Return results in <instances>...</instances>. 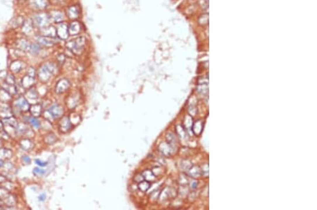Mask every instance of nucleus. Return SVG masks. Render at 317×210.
I'll use <instances>...</instances> for the list:
<instances>
[{
  "instance_id": "obj_4",
  "label": "nucleus",
  "mask_w": 317,
  "mask_h": 210,
  "mask_svg": "<svg viewBox=\"0 0 317 210\" xmlns=\"http://www.w3.org/2000/svg\"><path fill=\"white\" fill-rule=\"evenodd\" d=\"M49 19H50V17H49V14H47V13H38V14L36 15L35 16L34 23H35L37 26L44 27L49 23Z\"/></svg>"
},
{
  "instance_id": "obj_7",
  "label": "nucleus",
  "mask_w": 317,
  "mask_h": 210,
  "mask_svg": "<svg viewBox=\"0 0 317 210\" xmlns=\"http://www.w3.org/2000/svg\"><path fill=\"white\" fill-rule=\"evenodd\" d=\"M70 87L69 82L66 79H61L58 81L56 86V92L57 94H61L65 92Z\"/></svg>"
},
{
  "instance_id": "obj_14",
  "label": "nucleus",
  "mask_w": 317,
  "mask_h": 210,
  "mask_svg": "<svg viewBox=\"0 0 317 210\" xmlns=\"http://www.w3.org/2000/svg\"><path fill=\"white\" fill-rule=\"evenodd\" d=\"M30 111L34 116L37 117L40 115L42 113V106L39 104H36L30 108Z\"/></svg>"
},
{
  "instance_id": "obj_6",
  "label": "nucleus",
  "mask_w": 317,
  "mask_h": 210,
  "mask_svg": "<svg viewBox=\"0 0 317 210\" xmlns=\"http://www.w3.org/2000/svg\"><path fill=\"white\" fill-rule=\"evenodd\" d=\"M72 127V123H70L69 118L68 117H64L62 118L59 123V130L62 132H67L69 131Z\"/></svg>"
},
{
  "instance_id": "obj_25",
  "label": "nucleus",
  "mask_w": 317,
  "mask_h": 210,
  "mask_svg": "<svg viewBox=\"0 0 317 210\" xmlns=\"http://www.w3.org/2000/svg\"><path fill=\"white\" fill-rule=\"evenodd\" d=\"M48 137H49V140L46 141V142L47 143H49V141H51V144H53V143H54L55 142H56V139L54 135H48Z\"/></svg>"
},
{
  "instance_id": "obj_26",
  "label": "nucleus",
  "mask_w": 317,
  "mask_h": 210,
  "mask_svg": "<svg viewBox=\"0 0 317 210\" xmlns=\"http://www.w3.org/2000/svg\"><path fill=\"white\" fill-rule=\"evenodd\" d=\"M46 194L44 193H42L39 196V200L41 201V202H43V201H44L46 199Z\"/></svg>"
},
{
  "instance_id": "obj_23",
  "label": "nucleus",
  "mask_w": 317,
  "mask_h": 210,
  "mask_svg": "<svg viewBox=\"0 0 317 210\" xmlns=\"http://www.w3.org/2000/svg\"><path fill=\"white\" fill-rule=\"evenodd\" d=\"M22 160H23L26 164H30L31 163V159L28 156H23V157H22Z\"/></svg>"
},
{
  "instance_id": "obj_10",
  "label": "nucleus",
  "mask_w": 317,
  "mask_h": 210,
  "mask_svg": "<svg viewBox=\"0 0 317 210\" xmlns=\"http://www.w3.org/2000/svg\"><path fill=\"white\" fill-rule=\"evenodd\" d=\"M81 31V26L79 22L74 21L73 23L70 24V26H68V33H69V35H77Z\"/></svg>"
},
{
  "instance_id": "obj_19",
  "label": "nucleus",
  "mask_w": 317,
  "mask_h": 210,
  "mask_svg": "<svg viewBox=\"0 0 317 210\" xmlns=\"http://www.w3.org/2000/svg\"><path fill=\"white\" fill-rule=\"evenodd\" d=\"M199 23L201 25H206L208 23V15L207 14H203L202 16H200L199 20Z\"/></svg>"
},
{
  "instance_id": "obj_21",
  "label": "nucleus",
  "mask_w": 317,
  "mask_h": 210,
  "mask_svg": "<svg viewBox=\"0 0 317 210\" xmlns=\"http://www.w3.org/2000/svg\"><path fill=\"white\" fill-rule=\"evenodd\" d=\"M144 180V177L142 174H137L135 175V177H134V180H135V182H138V183H139L140 182H142V180Z\"/></svg>"
},
{
  "instance_id": "obj_12",
  "label": "nucleus",
  "mask_w": 317,
  "mask_h": 210,
  "mask_svg": "<svg viewBox=\"0 0 317 210\" xmlns=\"http://www.w3.org/2000/svg\"><path fill=\"white\" fill-rule=\"evenodd\" d=\"M32 4L34 7L38 9H44L48 6L47 0H32Z\"/></svg>"
},
{
  "instance_id": "obj_16",
  "label": "nucleus",
  "mask_w": 317,
  "mask_h": 210,
  "mask_svg": "<svg viewBox=\"0 0 317 210\" xmlns=\"http://www.w3.org/2000/svg\"><path fill=\"white\" fill-rule=\"evenodd\" d=\"M49 17H50V18H52L54 21L58 23L62 21V20H63V13H60V12H58V11H56L51 13L50 16H49Z\"/></svg>"
},
{
  "instance_id": "obj_9",
  "label": "nucleus",
  "mask_w": 317,
  "mask_h": 210,
  "mask_svg": "<svg viewBox=\"0 0 317 210\" xmlns=\"http://www.w3.org/2000/svg\"><path fill=\"white\" fill-rule=\"evenodd\" d=\"M15 106L20 110L23 111H27L30 109V105L26 99L23 97H20L15 101Z\"/></svg>"
},
{
  "instance_id": "obj_15",
  "label": "nucleus",
  "mask_w": 317,
  "mask_h": 210,
  "mask_svg": "<svg viewBox=\"0 0 317 210\" xmlns=\"http://www.w3.org/2000/svg\"><path fill=\"white\" fill-rule=\"evenodd\" d=\"M138 188L139 190H141L142 192H145L150 188V182L147 180H144L142 182H140L138 184Z\"/></svg>"
},
{
  "instance_id": "obj_8",
  "label": "nucleus",
  "mask_w": 317,
  "mask_h": 210,
  "mask_svg": "<svg viewBox=\"0 0 317 210\" xmlns=\"http://www.w3.org/2000/svg\"><path fill=\"white\" fill-rule=\"evenodd\" d=\"M38 41L39 45H42L43 46H45V47H51L55 44V40L54 39L51 38V37L49 36H40L38 38Z\"/></svg>"
},
{
  "instance_id": "obj_2",
  "label": "nucleus",
  "mask_w": 317,
  "mask_h": 210,
  "mask_svg": "<svg viewBox=\"0 0 317 210\" xmlns=\"http://www.w3.org/2000/svg\"><path fill=\"white\" fill-rule=\"evenodd\" d=\"M56 72V67L52 64H46L42 67L39 72V78L42 82H48L51 74Z\"/></svg>"
},
{
  "instance_id": "obj_27",
  "label": "nucleus",
  "mask_w": 317,
  "mask_h": 210,
  "mask_svg": "<svg viewBox=\"0 0 317 210\" xmlns=\"http://www.w3.org/2000/svg\"><path fill=\"white\" fill-rule=\"evenodd\" d=\"M4 162L2 161V160L0 159V167H2L3 166H4Z\"/></svg>"
},
{
  "instance_id": "obj_13",
  "label": "nucleus",
  "mask_w": 317,
  "mask_h": 210,
  "mask_svg": "<svg viewBox=\"0 0 317 210\" xmlns=\"http://www.w3.org/2000/svg\"><path fill=\"white\" fill-rule=\"evenodd\" d=\"M142 175H143L144 180L149 182L154 181L155 178H156V176H155L154 173H153L152 170H145L144 171L142 172Z\"/></svg>"
},
{
  "instance_id": "obj_22",
  "label": "nucleus",
  "mask_w": 317,
  "mask_h": 210,
  "mask_svg": "<svg viewBox=\"0 0 317 210\" xmlns=\"http://www.w3.org/2000/svg\"><path fill=\"white\" fill-rule=\"evenodd\" d=\"M35 163H36V164H37V165H38L39 166L44 167V166H47L48 162H43V161H41V160L36 159V160H35Z\"/></svg>"
},
{
  "instance_id": "obj_11",
  "label": "nucleus",
  "mask_w": 317,
  "mask_h": 210,
  "mask_svg": "<svg viewBox=\"0 0 317 210\" xmlns=\"http://www.w3.org/2000/svg\"><path fill=\"white\" fill-rule=\"evenodd\" d=\"M67 15L71 19L77 18L79 16V8L77 6H70L67 10Z\"/></svg>"
},
{
  "instance_id": "obj_24",
  "label": "nucleus",
  "mask_w": 317,
  "mask_h": 210,
  "mask_svg": "<svg viewBox=\"0 0 317 210\" xmlns=\"http://www.w3.org/2000/svg\"><path fill=\"white\" fill-rule=\"evenodd\" d=\"M28 75L30 76V77H32V78H34L35 76V70L34 69H32V67L30 68V70H28Z\"/></svg>"
},
{
  "instance_id": "obj_17",
  "label": "nucleus",
  "mask_w": 317,
  "mask_h": 210,
  "mask_svg": "<svg viewBox=\"0 0 317 210\" xmlns=\"http://www.w3.org/2000/svg\"><path fill=\"white\" fill-rule=\"evenodd\" d=\"M29 121H30L31 125H32L34 127H35V128H38V127H39V126H40V124H39V120H37L36 118H35V117L30 118Z\"/></svg>"
},
{
  "instance_id": "obj_1",
  "label": "nucleus",
  "mask_w": 317,
  "mask_h": 210,
  "mask_svg": "<svg viewBox=\"0 0 317 210\" xmlns=\"http://www.w3.org/2000/svg\"><path fill=\"white\" fill-rule=\"evenodd\" d=\"M86 38L83 36L79 37L75 40L68 41L66 43V47L76 55H79L85 47Z\"/></svg>"
},
{
  "instance_id": "obj_20",
  "label": "nucleus",
  "mask_w": 317,
  "mask_h": 210,
  "mask_svg": "<svg viewBox=\"0 0 317 210\" xmlns=\"http://www.w3.org/2000/svg\"><path fill=\"white\" fill-rule=\"evenodd\" d=\"M39 50H40V48H39L38 45L33 44L30 46V50L32 51L34 54H37V53L39 52Z\"/></svg>"
},
{
  "instance_id": "obj_3",
  "label": "nucleus",
  "mask_w": 317,
  "mask_h": 210,
  "mask_svg": "<svg viewBox=\"0 0 317 210\" xmlns=\"http://www.w3.org/2000/svg\"><path fill=\"white\" fill-rule=\"evenodd\" d=\"M56 35L61 40H66L68 38L69 33H68V26L66 23L60 22L58 23L57 26L56 28Z\"/></svg>"
},
{
  "instance_id": "obj_5",
  "label": "nucleus",
  "mask_w": 317,
  "mask_h": 210,
  "mask_svg": "<svg viewBox=\"0 0 317 210\" xmlns=\"http://www.w3.org/2000/svg\"><path fill=\"white\" fill-rule=\"evenodd\" d=\"M48 112H49L51 116L52 117V118L56 119V118H60V117L63 115V109L59 105L54 104L48 110Z\"/></svg>"
},
{
  "instance_id": "obj_18",
  "label": "nucleus",
  "mask_w": 317,
  "mask_h": 210,
  "mask_svg": "<svg viewBox=\"0 0 317 210\" xmlns=\"http://www.w3.org/2000/svg\"><path fill=\"white\" fill-rule=\"evenodd\" d=\"M32 173H33L34 175H37V176H39V175H44V173H45V170L42 169V168H38V167H37V168H34Z\"/></svg>"
}]
</instances>
